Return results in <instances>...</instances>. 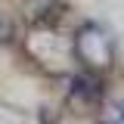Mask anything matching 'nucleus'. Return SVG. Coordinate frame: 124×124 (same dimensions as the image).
Segmentation results:
<instances>
[{
	"instance_id": "1",
	"label": "nucleus",
	"mask_w": 124,
	"mask_h": 124,
	"mask_svg": "<svg viewBox=\"0 0 124 124\" xmlns=\"http://www.w3.org/2000/svg\"><path fill=\"white\" fill-rule=\"evenodd\" d=\"M75 53L90 68H108L112 56H115V46H112V37L99 25H84L75 34Z\"/></svg>"
},
{
	"instance_id": "2",
	"label": "nucleus",
	"mask_w": 124,
	"mask_h": 124,
	"mask_svg": "<svg viewBox=\"0 0 124 124\" xmlns=\"http://www.w3.org/2000/svg\"><path fill=\"white\" fill-rule=\"evenodd\" d=\"M25 16L34 28H53L65 16V3L62 0H25Z\"/></svg>"
},
{
	"instance_id": "5",
	"label": "nucleus",
	"mask_w": 124,
	"mask_h": 124,
	"mask_svg": "<svg viewBox=\"0 0 124 124\" xmlns=\"http://www.w3.org/2000/svg\"><path fill=\"white\" fill-rule=\"evenodd\" d=\"M106 124H124V115H118V118H112V121H106Z\"/></svg>"
},
{
	"instance_id": "4",
	"label": "nucleus",
	"mask_w": 124,
	"mask_h": 124,
	"mask_svg": "<svg viewBox=\"0 0 124 124\" xmlns=\"http://www.w3.org/2000/svg\"><path fill=\"white\" fill-rule=\"evenodd\" d=\"M9 37H13V25H9L6 19H0V44H6Z\"/></svg>"
},
{
	"instance_id": "3",
	"label": "nucleus",
	"mask_w": 124,
	"mask_h": 124,
	"mask_svg": "<svg viewBox=\"0 0 124 124\" xmlns=\"http://www.w3.org/2000/svg\"><path fill=\"white\" fill-rule=\"evenodd\" d=\"M68 96H71V102H78V106H96L102 99V84L93 75H75Z\"/></svg>"
}]
</instances>
